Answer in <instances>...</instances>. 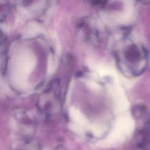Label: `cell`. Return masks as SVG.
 Masks as SVG:
<instances>
[{"mask_svg": "<svg viewBox=\"0 0 150 150\" xmlns=\"http://www.w3.org/2000/svg\"><path fill=\"white\" fill-rule=\"evenodd\" d=\"M87 85L88 86V87L90 88H91V89H93L94 90H97L100 88L99 85L97 83H96L93 81H87Z\"/></svg>", "mask_w": 150, "mask_h": 150, "instance_id": "52a82bcc", "label": "cell"}, {"mask_svg": "<svg viewBox=\"0 0 150 150\" xmlns=\"http://www.w3.org/2000/svg\"><path fill=\"white\" fill-rule=\"evenodd\" d=\"M115 83L110 87V93L113 100V104L115 111L121 112L128 109L129 103L124 91L118 83L117 77L114 78Z\"/></svg>", "mask_w": 150, "mask_h": 150, "instance_id": "7a4b0ae2", "label": "cell"}, {"mask_svg": "<svg viewBox=\"0 0 150 150\" xmlns=\"http://www.w3.org/2000/svg\"><path fill=\"white\" fill-rule=\"evenodd\" d=\"M104 127L98 124H93L91 126V129L93 134L96 137H100L104 131Z\"/></svg>", "mask_w": 150, "mask_h": 150, "instance_id": "5b68a950", "label": "cell"}, {"mask_svg": "<svg viewBox=\"0 0 150 150\" xmlns=\"http://www.w3.org/2000/svg\"><path fill=\"white\" fill-rule=\"evenodd\" d=\"M30 1H32V0H25V3H27V4H28V3H29L30 2Z\"/></svg>", "mask_w": 150, "mask_h": 150, "instance_id": "ba28073f", "label": "cell"}, {"mask_svg": "<svg viewBox=\"0 0 150 150\" xmlns=\"http://www.w3.org/2000/svg\"><path fill=\"white\" fill-rule=\"evenodd\" d=\"M134 121L128 115L118 117L115 122L114 127L107 137L100 142V145L108 147L122 142L125 138L134 131Z\"/></svg>", "mask_w": 150, "mask_h": 150, "instance_id": "6da1fadb", "label": "cell"}, {"mask_svg": "<svg viewBox=\"0 0 150 150\" xmlns=\"http://www.w3.org/2000/svg\"><path fill=\"white\" fill-rule=\"evenodd\" d=\"M69 115L73 121L84 128L88 127V122L86 117L78 109L71 107L69 110Z\"/></svg>", "mask_w": 150, "mask_h": 150, "instance_id": "3957f363", "label": "cell"}, {"mask_svg": "<svg viewBox=\"0 0 150 150\" xmlns=\"http://www.w3.org/2000/svg\"><path fill=\"white\" fill-rule=\"evenodd\" d=\"M70 128L73 132H74L76 134H81L83 133L84 129V128L82 126H81L76 123H74V122L70 124Z\"/></svg>", "mask_w": 150, "mask_h": 150, "instance_id": "8992f818", "label": "cell"}, {"mask_svg": "<svg viewBox=\"0 0 150 150\" xmlns=\"http://www.w3.org/2000/svg\"><path fill=\"white\" fill-rule=\"evenodd\" d=\"M98 74L101 76H111L114 78L117 77L115 72L111 68L105 67H99L97 69Z\"/></svg>", "mask_w": 150, "mask_h": 150, "instance_id": "277c9868", "label": "cell"}]
</instances>
